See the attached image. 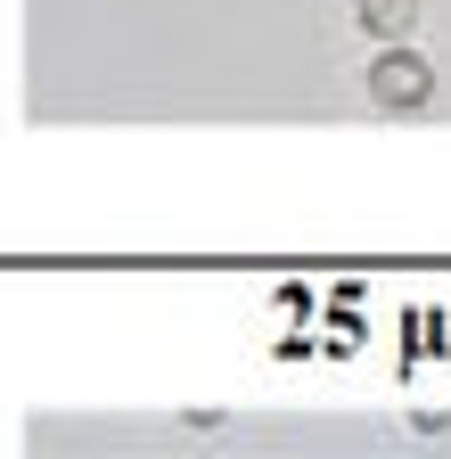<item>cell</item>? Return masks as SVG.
Listing matches in <instances>:
<instances>
[{
  "label": "cell",
  "mask_w": 451,
  "mask_h": 459,
  "mask_svg": "<svg viewBox=\"0 0 451 459\" xmlns=\"http://www.w3.org/2000/svg\"><path fill=\"white\" fill-rule=\"evenodd\" d=\"M369 91H377L386 107H427V99H435V66H427V57H411V49H386L377 66H369Z\"/></svg>",
  "instance_id": "cell-1"
},
{
  "label": "cell",
  "mask_w": 451,
  "mask_h": 459,
  "mask_svg": "<svg viewBox=\"0 0 451 459\" xmlns=\"http://www.w3.org/2000/svg\"><path fill=\"white\" fill-rule=\"evenodd\" d=\"M411 17H419V0H361V25H369L377 41H394Z\"/></svg>",
  "instance_id": "cell-2"
}]
</instances>
